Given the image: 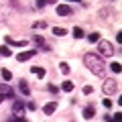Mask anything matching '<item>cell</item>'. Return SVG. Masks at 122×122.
<instances>
[{
	"instance_id": "obj_1",
	"label": "cell",
	"mask_w": 122,
	"mask_h": 122,
	"mask_svg": "<svg viewBox=\"0 0 122 122\" xmlns=\"http://www.w3.org/2000/svg\"><path fill=\"white\" fill-rule=\"evenodd\" d=\"M83 65L96 75V77H104V73H106V61L102 59L98 53H94V51L83 53Z\"/></svg>"
},
{
	"instance_id": "obj_2",
	"label": "cell",
	"mask_w": 122,
	"mask_h": 122,
	"mask_svg": "<svg viewBox=\"0 0 122 122\" xmlns=\"http://www.w3.org/2000/svg\"><path fill=\"white\" fill-rule=\"evenodd\" d=\"M98 55L102 57V59H106V57H114V47L110 41H98Z\"/></svg>"
},
{
	"instance_id": "obj_3",
	"label": "cell",
	"mask_w": 122,
	"mask_h": 122,
	"mask_svg": "<svg viewBox=\"0 0 122 122\" xmlns=\"http://www.w3.org/2000/svg\"><path fill=\"white\" fill-rule=\"evenodd\" d=\"M102 92L106 94V98L116 96V94H118V83L114 81V79H104V83H102Z\"/></svg>"
},
{
	"instance_id": "obj_4",
	"label": "cell",
	"mask_w": 122,
	"mask_h": 122,
	"mask_svg": "<svg viewBox=\"0 0 122 122\" xmlns=\"http://www.w3.org/2000/svg\"><path fill=\"white\" fill-rule=\"evenodd\" d=\"M25 112H26L25 102H20L18 98H14V100H12V114L16 118H25Z\"/></svg>"
},
{
	"instance_id": "obj_5",
	"label": "cell",
	"mask_w": 122,
	"mask_h": 122,
	"mask_svg": "<svg viewBox=\"0 0 122 122\" xmlns=\"http://www.w3.org/2000/svg\"><path fill=\"white\" fill-rule=\"evenodd\" d=\"M0 96L4 98V100H14V98H16V92H14L8 83H0Z\"/></svg>"
},
{
	"instance_id": "obj_6",
	"label": "cell",
	"mask_w": 122,
	"mask_h": 122,
	"mask_svg": "<svg viewBox=\"0 0 122 122\" xmlns=\"http://www.w3.org/2000/svg\"><path fill=\"white\" fill-rule=\"evenodd\" d=\"M33 43H35L37 47L41 49V51H45V53H49V51H51V45H47V41H45L41 35H33Z\"/></svg>"
},
{
	"instance_id": "obj_7",
	"label": "cell",
	"mask_w": 122,
	"mask_h": 122,
	"mask_svg": "<svg viewBox=\"0 0 122 122\" xmlns=\"http://www.w3.org/2000/svg\"><path fill=\"white\" fill-rule=\"evenodd\" d=\"M55 12L59 14V16H71V14H73V8H71L69 4H63V2H61V4H57Z\"/></svg>"
},
{
	"instance_id": "obj_8",
	"label": "cell",
	"mask_w": 122,
	"mask_h": 122,
	"mask_svg": "<svg viewBox=\"0 0 122 122\" xmlns=\"http://www.w3.org/2000/svg\"><path fill=\"white\" fill-rule=\"evenodd\" d=\"M35 55H37V49H29V51L18 53V55H16V61H18V63H25V61H29L30 57H35Z\"/></svg>"
},
{
	"instance_id": "obj_9",
	"label": "cell",
	"mask_w": 122,
	"mask_h": 122,
	"mask_svg": "<svg viewBox=\"0 0 122 122\" xmlns=\"http://www.w3.org/2000/svg\"><path fill=\"white\" fill-rule=\"evenodd\" d=\"M18 92H20L22 96H30V87H29V81L26 79H18Z\"/></svg>"
},
{
	"instance_id": "obj_10",
	"label": "cell",
	"mask_w": 122,
	"mask_h": 122,
	"mask_svg": "<svg viewBox=\"0 0 122 122\" xmlns=\"http://www.w3.org/2000/svg\"><path fill=\"white\" fill-rule=\"evenodd\" d=\"M94 116H96V106H94V104H87L86 108H83V118H86V120H92Z\"/></svg>"
},
{
	"instance_id": "obj_11",
	"label": "cell",
	"mask_w": 122,
	"mask_h": 122,
	"mask_svg": "<svg viewBox=\"0 0 122 122\" xmlns=\"http://www.w3.org/2000/svg\"><path fill=\"white\" fill-rule=\"evenodd\" d=\"M55 110H57V102H49V104L43 106V114H47V116H51Z\"/></svg>"
},
{
	"instance_id": "obj_12",
	"label": "cell",
	"mask_w": 122,
	"mask_h": 122,
	"mask_svg": "<svg viewBox=\"0 0 122 122\" xmlns=\"http://www.w3.org/2000/svg\"><path fill=\"white\" fill-rule=\"evenodd\" d=\"M59 90H63L65 94H69V92H73V81L71 79H63V83H61Z\"/></svg>"
},
{
	"instance_id": "obj_13",
	"label": "cell",
	"mask_w": 122,
	"mask_h": 122,
	"mask_svg": "<svg viewBox=\"0 0 122 122\" xmlns=\"http://www.w3.org/2000/svg\"><path fill=\"white\" fill-rule=\"evenodd\" d=\"M30 73H35V75H37V77H39V79H43L47 71H45V67H39V65H35V67H33V69H30Z\"/></svg>"
},
{
	"instance_id": "obj_14",
	"label": "cell",
	"mask_w": 122,
	"mask_h": 122,
	"mask_svg": "<svg viewBox=\"0 0 122 122\" xmlns=\"http://www.w3.org/2000/svg\"><path fill=\"white\" fill-rule=\"evenodd\" d=\"M51 33H53L55 37H65V35H67V29H63V26H53Z\"/></svg>"
},
{
	"instance_id": "obj_15",
	"label": "cell",
	"mask_w": 122,
	"mask_h": 122,
	"mask_svg": "<svg viewBox=\"0 0 122 122\" xmlns=\"http://www.w3.org/2000/svg\"><path fill=\"white\" fill-rule=\"evenodd\" d=\"M71 35H73V39H83V37H86V33H83V29H81V26H73Z\"/></svg>"
},
{
	"instance_id": "obj_16",
	"label": "cell",
	"mask_w": 122,
	"mask_h": 122,
	"mask_svg": "<svg viewBox=\"0 0 122 122\" xmlns=\"http://www.w3.org/2000/svg\"><path fill=\"white\" fill-rule=\"evenodd\" d=\"M0 75H2V79H4V81H10V79H12V71L10 69H0Z\"/></svg>"
},
{
	"instance_id": "obj_17",
	"label": "cell",
	"mask_w": 122,
	"mask_h": 122,
	"mask_svg": "<svg viewBox=\"0 0 122 122\" xmlns=\"http://www.w3.org/2000/svg\"><path fill=\"white\" fill-rule=\"evenodd\" d=\"M33 29H49V22L47 20H35L33 22Z\"/></svg>"
},
{
	"instance_id": "obj_18",
	"label": "cell",
	"mask_w": 122,
	"mask_h": 122,
	"mask_svg": "<svg viewBox=\"0 0 122 122\" xmlns=\"http://www.w3.org/2000/svg\"><path fill=\"white\" fill-rule=\"evenodd\" d=\"M87 41L90 43H98V41H102V37H100V33H90L87 35Z\"/></svg>"
},
{
	"instance_id": "obj_19",
	"label": "cell",
	"mask_w": 122,
	"mask_h": 122,
	"mask_svg": "<svg viewBox=\"0 0 122 122\" xmlns=\"http://www.w3.org/2000/svg\"><path fill=\"white\" fill-rule=\"evenodd\" d=\"M0 55H2V57H10V55H12L10 47H6V45H0Z\"/></svg>"
},
{
	"instance_id": "obj_20",
	"label": "cell",
	"mask_w": 122,
	"mask_h": 122,
	"mask_svg": "<svg viewBox=\"0 0 122 122\" xmlns=\"http://www.w3.org/2000/svg\"><path fill=\"white\" fill-rule=\"evenodd\" d=\"M110 69H112V73H120V71H122V65L118 63V61H114L112 65H110Z\"/></svg>"
},
{
	"instance_id": "obj_21",
	"label": "cell",
	"mask_w": 122,
	"mask_h": 122,
	"mask_svg": "<svg viewBox=\"0 0 122 122\" xmlns=\"http://www.w3.org/2000/svg\"><path fill=\"white\" fill-rule=\"evenodd\" d=\"M47 90H49V92H51L53 96H57V94H59V92H61V90H59V87H57V86H55V83H49V86H47Z\"/></svg>"
},
{
	"instance_id": "obj_22",
	"label": "cell",
	"mask_w": 122,
	"mask_h": 122,
	"mask_svg": "<svg viewBox=\"0 0 122 122\" xmlns=\"http://www.w3.org/2000/svg\"><path fill=\"white\" fill-rule=\"evenodd\" d=\"M59 69L63 71V73H69V71H71V69H69V65H67L65 61H61V63H59Z\"/></svg>"
},
{
	"instance_id": "obj_23",
	"label": "cell",
	"mask_w": 122,
	"mask_h": 122,
	"mask_svg": "<svg viewBox=\"0 0 122 122\" xmlns=\"http://www.w3.org/2000/svg\"><path fill=\"white\" fill-rule=\"evenodd\" d=\"M94 94V86H83V96H92Z\"/></svg>"
},
{
	"instance_id": "obj_24",
	"label": "cell",
	"mask_w": 122,
	"mask_h": 122,
	"mask_svg": "<svg viewBox=\"0 0 122 122\" xmlns=\"http://www.w3.org/2000/svg\"><path fill=\"white\" fill-rule=\"evenodd\" d=\"M25 108L29 110V112H35V110H37V104H35V102H26V104H25Z\"/></svg>"
},
{
	"instance_id": "obj_25",
	"label": "cell",
	"mask_w": 122,
	"mask_h": 122,
	"mask_svg": "<svg viewBox=\"0 0 122 122\" xmlns=\"http://www.w3.org/2000/svg\"><path fill=\"white\" fill-rule=\"evenodd\" d=\"M47 4H49L47 0H39V2H35V6H37V10H43V8H45V6H47Z\"/></svg>"
},
{
	"instance_id": "obj_26",
	"label": "cell",
	"mask_w": 122,
	"mask_h": 122,
	"mask_svg": "<svg viewBox=\"0 0 122 122\" xmlns=\"http://www.w3.org/2000/svg\"><path fill=\"white\" fill-rule=\"evenodd\" d=\"M102 106H104L106 110H110L112 108V100H110V98H104V100H102Z\"/></svg>"
},
{
	"instance_id": "obj_27",
	"label": "cell",
	"mask_w": 122,
	"mask_h": 122,
	"mask_svg": "<svg viewBox=\"0 0 122 122\" xmlns=\"http://www.w3.org/2000/svg\"><path fill=\"white\" fill-rule=\"evenodd\" d=\"M120 120H122V114L120 112L114 114V118H108V122H120Z\"/></svg>"
},
{
	"instance_id": "obj_28",
	"label": "cell",
	"mask_w": 122,
	"mask_h": 122,
	"mask_svg": "<svg viewBox=\"0 0 122 122\" xmlns=\"http://www.w3.org/2000/svg\"><path fill=\"white\" fill-rule=\"evenodd\" d=\"M8 122H26L25 118H16V120H8Z\"/></svg>"
},
{
	"instance_id": "obj_29",
	"label": "cell",
	"mask_w": 122,
	"mask_h": 122,
	"mask_svg": "<svg viewBox=\"0 0 122 122\" xmlns=\"http://www.w3.org/2000/svg\"><path fill=\"white\" fill-rule=\"evenodd\" d=\"M2 102H4V98H2V96H0V104H2Z\"/></svg>"
}]
</instances>
